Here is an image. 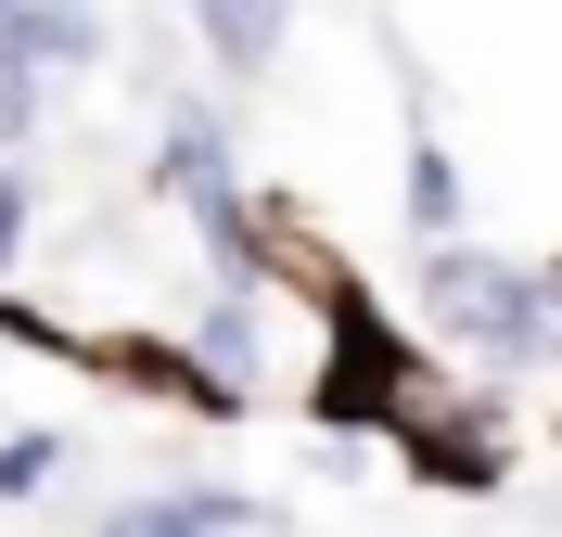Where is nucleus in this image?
<instances>
[{"label": "nucleus", "mask_w": 562, "mask_h": 537, "mask_svg": "<svg viewBox=\"0 0 562 537\" xmlns=\"http://www.w3.org/2000/svg\"><path fill=\"white\" fill-rule=\"evenodd\" d=\"M154 192H167V205L205 231L217 282H256V269H281V256H269V217H256L244 167H231V115H217L205 90H192V103H167V142H154Z\"/></svg>", "instance_id": "f257e3e1"}, {"label": "nucleus", "mask_w": 562, "mask_h": 537, "mask_svg": "<svg viewBox=\"0 0 562 537\" xmlns=\"http://www.w3.org/2000/svg\"><path fill=\"white\" fill-rule=\"evenodd\" d=\"M486 371H562V256H512L498 269V307L473 333Z\"/></svg>", "instance_id": "f03ea898"}, {"label": "nucleus", "mask_w": 562, "mask_h": 537, "mask_svg": "<svg viewBox=\"0 0 562 537\" xmlns=\"http://www.w3.org/2000/svg\"><path fill=\"white\" fill-rule=\"evenodd\" d=\"M103 525H115V537H231V525H269V500H256V486L192 473V486H115Z\"/></svg>", "instance_id": "7ed1b4c3"}, {"label": "nucleus", "mask_w": 562, "mask_h": 537, "mask_svg": "<svg viewBox=\"0 0 562 537\" xmlns=\"http://www.w3.org/2000/svg\"><path fill=\"white\" fill-rule=\"evenodd\" d=\"M0 26L26 38V65L52 77V90H65V77H103V65H115V13H103V0H13Z\"/></svg>", "instance_id": "20e7f679"}, {"label": "nucleus", "mask_w": 562, "mask_h": 537, "mask_svg": "<svg viewBox=\"0 0 562 537\" xmlns=\"http://www.w3.org/2000/svg\"><path fill=\"white\" fill-rule=\"evenodd\" d=\"M281 26H294V0H192V38L217 52V77H269Z\"/></svg>", "instance_id": "39448f33"}, {"label": "nucleus", "mask_w": 562, "mask_h": 537, "mask_svg": "<svg viewBox=\"0 0 562 537\" xmlns=\"http://www.w3.org/2000/svg\"><path fill=\"white\" fill-rule=\"evenodd\" d=\"M396 205H409V244H422V231H460V154L435 142V128L409 142V179H396Z\"/></svg>", "instance_id": "423d86ee"}, {"label": "nucleus", "mask_w": 562, "mask_h": 537, "mask_svg": "<svg viewBox=\"0 0 562 537\" xmlns=\"http://www.w3.org/2000/svg\"><path fill=\"white\" fill-rule=\"evenodd\" d=\"M38 115H52V77L26 65V38L0 26V154H38Z\"/></svg>", "instance_id": "0eeeda50"}, {"label": "nucleus", "mask_w": 562, "mask_h": 537, "mask_svg": "<svg viewBox=\"0 0 562 537\" xmlns=\"http://www.w3.org/2000/svg\"><path fill=\"white\" fill-rule=\"evenodd\" d=\"M52 473H65V435H52V423H13V435H0V512L52 500Z\"/></svg>", "instance_id": "6e6552de"}, {"label": "nucleus", "mask_w": 562, "mask_h": 537, "mask_svg": "<svg viewBox=\"0 0 562 537\" xmlns=\"http://www.w3.org/2000/svg\"><path fill=\"white\" fill-rule=\"evenodd\" d=\"M0 269H26V154H0Z\"/></svg>", "instance_id": "1a4fd4ad"}, {"label": "nucleus", "mask_w": 562, "mask_h": 537, "mask_svg": "<svg viewBox=\"0 0 562 537\" xmlns=\"http://www.w3.org/2000/svg\"><path fill=\"white\" fill-rule=\"evenodd\" d=\"M0 13H13V0H0Z\"/></svg>", "instance_id": "9d476101"}]
</instances>
